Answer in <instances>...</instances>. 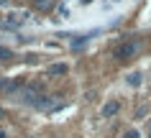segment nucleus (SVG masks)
Wrapping results in <instances>:
<instances>
[{"instance_id": "nucleus-1", "label": "nucleus", "mask_w": 151, "mask_h": 138, "mask_svg": "<svg viewBox=\"0 0 151 138\" xmlns=\"http://www.w3.org/2000/svg\"><path fill=\"white\" fill-rule=\"evenodd\" d=\"M136 49H138V46H136L133 41H126V44H120L118 49L113 51V56H115V59H131L136 54Z\"/></svg>"}, {"instance_id": "nucleus-2", "label": "nucleus", "mask_w": 151, "mask_h": 138, "mask_svg": "<svg viewBox=\"0 0 151 138\" xmlns=\"http://www.w3.org/2000/svg\"><path fill=\"white\" fill-rule=\"evenodd\" d=\"M118 107H120V105H118V100H110V102L103 107V115H105V118H110V115L118 113Z\"/></svg>"}, {"instance_id": "nucleus-3", "label": "nucleus", "mask_w": 151, "mask_h": 138, "mask_svg": "<svg viewBox=\"0 0 151 138\" xmlns=\"http://www.w3.org/2000/svg\"><path fill=\"white\" fill-rule=\"evenodd\" d=\"M33 5L39 10H51L54 8V0H33Z\"/></svg>"}, {"instance_id": "nucleus-4", "label": "nucleus", "mask_w": 151, "mask_h": 138, "mask_svg": "<svg viewBox=\"0 0 151 138\" xmlns=\"http://www.w3.org/2000/svg\"><path fill=\"white\" fill-rule=\"evenodd\" d=\"M49 74H67V66L64 64H51L49 66Z\"/></svg>"}, {"instance_id": "nucleus-5", "label": "nucleus", "mask_w": 151, "mask_h": 138, "mask_svg": "<svg viewBox=\"0 0 151 138\" xmlns=\"http://www.w3.org/2000/svg\"><path fill=\"white\" fill-rule=\"evenodd\" d=\"M10 89H16V84L8 79H0V92H10Z\"/></svg>"}, {"instance_id": "nucleus-6", "label": "nucleus", "mask_w": 151, "mask_h": 138, "mask_svg": "<svg viewBox=\"0 0 151 138\" xmlns=\"http://www.w3.org/2000/svg\"><path fill=\"white\" fill-rule=\"evenodd\" d=\"M10 56H13V51H10V49H5V46H0V59H3V61H8Z\"/></svg>"}, {"instance_id": "nucleus-7", "label": "nucleus", "mask_w": 151, "mask_h": 138, "mask_svg": "<svg viewBox=\"0 0 151 138\" xmlns=\"http://www.w3.org/2000/svg\"><path fill=\"white\" fill-rule=\"evenodd\" d=\"M128 84H141V74H131L128 77Z\"/></svg>"}, {"instance_id": "nucleus-8", "label": "nucleus", "mask_w": 151, "mask_h": 138, "mask_svg": "<svg viewBox=\"0 0 151 138\" xmlns=\"http://www.w3.org/2000/svg\"><path fill=\"white\" fill-rule=\"evenodd\" d=\"M123 138H138V130H126V133H123Z\"/></svg>"}, {"instance_id": "nucleus-9", "label": "nucleus", "mask_w": 151, "mask_h": 138, "mask_svg": "<svg viewBox=\"0 0 151 138\" xmlns=\"http://www.w3.org/2000/svg\"><path fill=\"white\" fill-rule=\"evenodd\" d=\"M0 138H5V130H0Z\"/></svg>"}, {"instance_id": "nucleus-10", "label": "nucleus", "mask_w": 151, "mask_h": 138, "mask_svg": "<svg viewBox=\"0 0 151 138\" xmlns=\"http://www.w3.org/2000/svg\"><path fill=\"white\" fill-rule=\"evenodd\" d=\"M0 115H3V110H0Z\"/></svg>"}, {"instance_id": "nucleus-11", "label": "nucleus", "mask_w": 151, "mask_h": 138, "mask_svg": "<svg viewBox=\"0 0 151 138\" xmlns=\"http://www.w3.org/2000/svg\"><path fill=\"white\" fill-rule=\"evenodd\" d=\"M149 133H151V128H149Z\"/></svg>"}]
</instances>
